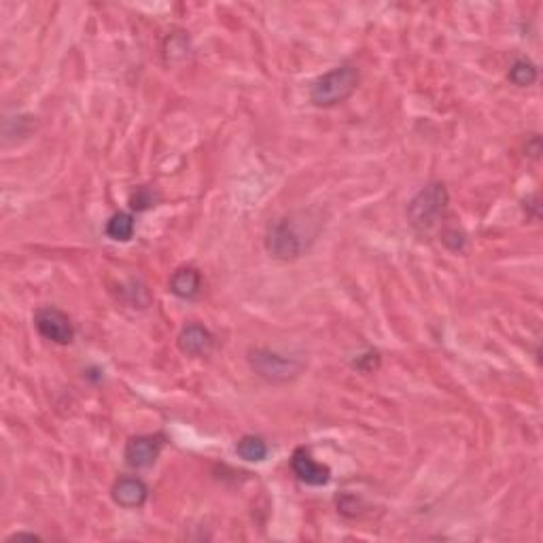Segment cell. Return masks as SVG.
Instances as JSON below:
<instances>
[{"mask_svg": "<svg viewBox=\"0 0 543 543\" xmlns=\"http://www.w3.org/2000/svg\"><path fill=\"white\" fill-rule=\"evenodd\" d=\"M170 293L181 300H195L202 293V274L192 266H183L170 276Z\"/></svg>", "mask_w": 543, "mask_h": 543, "instance_id": "cell-10", "label": "cell"}, {"mask_svg": "<svg viewBox=\"0 0 543 543\" xmlns=\"http://www.w3.org/2000/svg\"><path fill=\"white\" fill-rule=\"evenodd\" d=\"M357 370L365 371V374H370V371L378 370V365H380V357H378V352H368V355H359L357 361L352 363Z\"/></svg>", "mask_w": 543, "mask_h": 543, "instance_id": "cell-15", "label": "cell"}, {"mask_svg": "<svg viewBox=\"0 0 543 543\" xmlns=\"http://www.w3.org/2000/svg\"><path fill=\"white\" fill-rule=\"evenodd\" d=\"M291 469L297 480L306 486H327L332 480V469L314 461L306 448H297L291 456Z\"/></svg>", "mask_w": 543, "mask_h": 543, "instance_id": "cell-7", "label": "cell"}, {"mask_svg": "<svg viewBox=\"0 0 543 543\" xmlns=\"http://www.w3.org/2000/svg\"><path fill=\"white\" fill-rule=\"evenodd\" d=\"M136 231V221H134L132 212H115L105 225V234L115 242H130Z\"/></svg>", "mask_w": 543, "mask_h": 543, "instance_id": "cell-11", "label": "cell"}, {"mask_svg": "<svg viewBox=\"0 0 543 543\" xmlns=\"http://www.w3.org/2000/svg\"><path fill=\"white\" fill-rule=\"evenodd\" d=\"M164 450V439L160 435H136L127 439L124 459L132 469H149L155 465Z\"/></svg>", "mask_w": 543, "mask_h": 543, "instance_id": "cell-6", "label": "cell"}, {"mask_svg": "<svg viewBox=\"0 0 543 543\" xmlns=\"http://www.w3.org/2000/svg\"><path fill=\"white\" fill-rule=\"evenodd\" d=\"M236 453L240 459L247 463H261L267 459L270 454V448H267L266 439L259 435H242L236 442Z\"/></svg>", "mask_w": 543, "mask_h": 543, "instance_id": "cell-12", "label": "cell"}, {"mask_svg": "<svg viewBox=\"0 0 543 543\" xmlns=\"http://www.w3.org/2000/svg\"><path fill=\"white\" fill-rule=\"evenodd\" d=\"M321 219L300 211L276 219L266 229V248L274 259L295 261L313 247L321 231Z\"/></svg>", "mask_w": 543, "mask_h": 543, "instance_id": "cell-1", "label": "cell"}, {"mask_svg": "<svg viewBox=\"0 0 543 543\" xmlns=\"http://www.w3.org/2000/svg\"><path fill=\"white\" fill-rule=\"evenodd\" d=\"M111 499L124 510L143 508L149 499V486L136 475H126V478L115 480L111 486Z\"/></svg>", "mask_w": 543, "mask_h": 543, "instance_id": "cell-9", "label": "cell"}, {"mask_svg": "<svg viewBox=\"0 0 543 543\" xmlns=\"http://www.w3.org/2000/svg\"><path fill=\"white\" fill-rule=\"evenodd\" d=\"M361 83V72L357 66H335L310 85V102L319 108H333L355 94Z\"/></svg>", "mask_w": 543, "mask_h": 543, "instance_id": "cell-2", "label": "cell"}, {"mask_svg": "<svg viewBox=\"0 0 543 543\" xmlns=\"http://www.w3.org/2000/svg\"><path fill=\"white\" fill-rule=\"evenodd\" d=\"M34 327L41 338L58 346H69L75 340V325L70 316L56 306H41L34 313Z\"/></svg>", "mask_w": 543, "mask_h": 543, "instance_id": "cell-5", "label": "cell"}, {"mask_svg": "<svg viewBox=\"0 0 543 543\" xmlns=\"http://www.w3.org/2000/svg\"><path fill=\"white\" fill-rule=\"evenodd\" d=\"M179 351L187 357H206L211 355V351L215 349V335L200 323H189L179 332L176 338Z\"/></svg>", "mask_w": 543, "mask_h": 543, "instance_id": "cell-8", "label": "cell"}, {"mask_svg": "<svg viewBox=\"0 0 543 543\" xmlns=\"http://www.w3.org/2000/svg\"><path fill=\"white\" fill-rule=\"evenodd\" d=\"M151 204H154V195H151L149 189H138L130 198L132 211H146Z\"/></svg>", "mask_w": 543, "mask_h": 543, "instance_id": "cell-14", "label": "cell"}, {"mask_svg": "<svg viewBox=\"0 0 543 543\" xmlns=\"http://www.w3.org/2000/svg\"><path fill=\"white\" fill-rule=\"evenodd\" d=\"M247 361L255 376L270 384L293 382L304 374V368H306L302 359L283 355V352L267 349V346H253V349H248Z\"/></svg>", "mask_w": 543, "mask_h": 543, "instance_id": "cell-4", "label": "cell"}, {"mask_svg": "<svg viewBox=\"0 0 543 543\" xmlns=\"http://www.w3.org/2000/svg\"><path fill=\"white\" fill-rule=\"evenodd\" d=\"M448 204L450 195L446 185L444 183H429L407 204V221L420 234H426L442 223V219L446 217Z\"/></svg>", "mask_w": 543, "mask_h": 543, "instance_id": "cell-3", "label": "cell"}, {"mask_svg": "<svg viewBox=\"0 0 543 543\" xmlns=\"http://www.w3.org/2000/svg\"><path fill=\"white\" fill-rule=\"evenodd\" d=\"M508 77L516 88H530L539 79V70H537V66L529 58H518L510 66Z\"/></svg>", "mask_w": 543, "mask_h": 543, "instance_id": "cell-13", "label": "cell"}]
</instances>
